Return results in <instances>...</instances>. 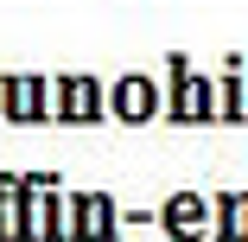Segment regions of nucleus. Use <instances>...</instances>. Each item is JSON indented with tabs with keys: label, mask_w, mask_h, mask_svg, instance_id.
Here are the masks:
<instances>
[{
	"label": "nucleus",
	"mask_w": 248,
	"mask_h": 242,
	"mask_svg": "<svg viewBox=\"0 0 248 242\" xmlns=\"http://www.w3.org/2000/svg\"><path fill=\"white\" fill-rule=\"evenodd\" d=\"M172 70H178V96H172V115H178V121H210V115H217V96H210V83H197L185 64H172Z\"/></svg>",
	"instance_id": "obj_1"
},
{
	"label": "nucleus",
	"mask_w": 248,
	"mask_h": 242,
	"mask_svg": "<svg viewBox=\"0 0 248 242\" xmlns=\"http://www.w3.org/2000/svg\"><path fill=\"white\" fill-rule=\"evenodd\" d=\"M153 109H159V96H153L146 77H121L115 83V115L121 121H153Z\"/></svg>",
	"instance_id": "obj_2"
},
{
	"label": "nucleus",
	"mask_w": 248,
	"mask_h": 242,
	"mask_svg": "<svg viewBox=\"0 0 248 242\" xmlns=\"http://www.w3.org/2000/svg\"><path fill=\"white\" fill-rule=\"evenodd\" d=\"M121 223H115V204L108 198H83L77 204V236H89V242H108Z\"/></svg>",
	"instance_id": "obj_3"
},
{
	"label": "nucleus",
	"mask_w": 248,
	"mask_h": 242,
	"mask_svg": "<svg viewBox=\"0 0 248 242\" xmlns=\"http://www.w3.org/2000/svg\"><path fill=\"white\" fill-rule=\"evenodd\" d=\"M26 236H45V242H51V236H64L58 204L45 198V185H32V191H26Z\"/></svg>",
	"instance_id": "obj_4"
},
{
	"label": "nucleus",
	"mask_w": 248,
	"mask_h": 242,
	"mask_svg": "<svg viewBox=\"0 0 248 242\" xmlns=\"http://www.w3.org/2000/svg\"><path fill=\"white\" fill-rule=\"evenodd\" d=\"M166 229H172V236H185V242H191V236H204V198L178 191V198L166 204Z\"/></svg>",
	"instance_id": "obj_5"
},
{
	"label": "nucleus",
	"mask_w": 248,
	"mask_h": 242,
	"mask_svg": "<svg viewBox=\"0 0 248 242\" xmlns=\"http://www.w3.org/2000/svg\"><path fill=\"white\" fill-rule=\"evenodd\" d=\"M95 109H102V89L89 77H70L64 83V121H95Z\"/></svg>",
	"instance_id": "obj_6"
},
{
	"label": "nucleus",
	"mask_w": 248,
	"mask_h": 242,
	"mask_svg": "<svg viewBox=\"0 0 248 242\" xmlns=\"http://www.w3.org/2000/svg\"><path fill=\"white\" fill-rule=\"evenodd\" d=\"M7 109H13V121H38L45 83H38V77H13V83H7Z\"/></svg>",
	"instance_id": "obj_7"
},
{
	"label": "nucleus",
	"mask_w": 248,
	"mask_h": 242,
	"mask_svg": "<svg viewBox=\"0 0 248 242\" xmlns=\"http://www.w3.org/2000/svg\"><path fill=\"white\" fill-rule=\"evenodd\" d=\"M0 236H26V210H19V185L0 178Z\"/></svg>",
	"instance_id": "obj_8"
},
{
	"label": "nucleus",
	"mask_w": 248,
	"mask_h": 242,
	"mask_svg": "<svg viewBox=\"0 0 248 242\" xmlns=\"http://www.w3.org/2000/svg\"><path fill=\"white\" fill-rule=\"evenodd\" d=\"M223 236H248V198L235 191V198H223V223H217Z\"/></svg>",
	"instance_id": "obj_9"
},
{
	"label": "nucleus",
	"mask_w": 248,
	"mask_h": 242,
	"mask_svg": "<svg viewBox=\"0 0 248 242\" xmlns=\"http://www.w3.org/2000/svg\"><path fill=\"white\" fill-rule=\"evenodd\" d=\"M223 115H242V83L229 77V89H223Z\"/></svg>",
	"instance_id": "obj_10"
}]
</instances>
